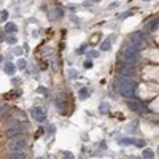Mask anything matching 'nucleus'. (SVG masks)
Wrapping results in <instances>:
<instances>
[{
  "label": "nucleus",
  "instance_id": "21",
  "mask_svg": "<svg viewBox=\"0 0 159 159\" xmlns=\"http://www.w3.org/2000/svg\"><path fill=\"white\" fill-rule=\"evenodd\" d=\"M97 56H99V53H97V51H87V57H89V59H91V57L94 59V57H97Z\"/></svg>",
  "mask_w": 159,
  "mask_h": 159
},
{
  "label": "nucleus",
  "instance_id": "2",
  "mask_svg": "<svg viewBox=\"0 0 159 159\" xmlns=\"http://www.w3.org/2000/svg\"><path fill=\"white\" fill-rule=\"evenodd\" d=\"M119 59L123 60L124 64H131V65H134V64L137 62V59H138V49L127 42L126 45L123 46V49L119 51Z\"/></svg>",
  "mask_w": 159,
  "mask_h": 159
},
{
  "label": "nucleus",
  "instance_id": "4",
  "mask_svg": "<svg viewBox=\"0 0 159 159\" xmlns=\"http://www.w3.org/2000/svg\"><path fill=\"white\" fill-rule=\"evenodd\" d=\"M129 43L132 46H135L137 49H140L142 46L145 45V35L142 32H135V33H132V35L129 37Z\"/></svg>",
  "mask_w": 159,
  "mask_h": 159
},
{
  "label": "nucleus",
  "instance_id": "18",
  "mask_svg": "<svg viewBox=\"0 0 159 159\" xmlns=\"http://www.w3.org/2000/svg\"><path fill=\"white\" fill-rule=\"evenodd\" d=\"M10 158H18V159H22V158H26V154L22 153V151H13V153L10 154Z\"/></svg>",
  "mask_w": 159,
  "mask_h": 159
},
{
  "label": "nucleus",
  "instance_id": "22",
  "mask_svg": "<svg viewBox=\"0 0 159 159\" xmlns=\"http://www.w3.org/2000/svg\"><path fill=\"white\" fill-rule=\"evenodd\" d=\"M6 42H8V43H10V45H15V43H16V42H18V40H16V38H15V37H8V38H6Z\"/></svg>",
  "mask_w": 159,
  "mask_h": 159
},
{
  "label": "nucleus",
  "instance_id": "8",
  "mask_svg": "<svg viewBox=\"0 0 159 159\" xmlns=\"http://www.w3.org/2000/svg\"><path fill=\"white\" fill-rule=\"evenodd\" d=\"M18 134H21V126H19V124L11 126L8 131H6V135H8V137H15V135H18Z\"/></svg>",
  "mask_w": 159,
  "mask_h": 159
},
{
  "label": "nucleus",
  "instance_id": "12",
  "mask_svg": "<svg viewBox=\"0 0 159 159\" xmlns=\"http://www.w3.org/2000/svg\"><path fill=\"white\" fill-rule=\"evenodd\" d=\"M16 30H18V27H16V24H13V22H8V24L5 26L6 33H16Z\"/></svg>",
  "mask_w": 159,
  "mask_h": 159
},
{
  "label": "nucleus",
  "instance_id": "19",
  "mask_svg": "<svg viewBox=\"0 0 159 159\" xmlns=\"http://www.w3.org/2000/svg\"><path fill=\"white\" fill-rule=\"evenodd\" d=\"M26 65H27V62H26L24 59H19V60H18V69L24 70V69H26Z\"/></svg>",
  "mask_w": 159,
  "mask_h": 159
},
{
  "label": "nucleus",
  "instance_id": "10",
  "mask_svg": "<svg viewBox=\"0 0 159 159\" xmlns=\"http://www.w3.org/2000/svg\"><path fill=\"white\" fill-rule=\"evenodd\" d=\"M49 15H51V19H60L64 16V11L60 8H54L51 13H49Z\"/></svg>",
  "mask_w": 159,
  "mask_h": 159
},
{
  "label": "nucleus",
  "instance_id": "28",
  "mask_svg": "<svg viewBox=\"0 0 159 159\" xmlns=\"http://www.w3.org/2000/svg\"><path fill=\"white\" fill-rule=\"evenodd\" d=\"M158 153H159V148H158Z\"/></svg>",
  "mask_w": 159,
  "mask_h": 159
},
{
  "label": "nucleus",
  "instance_id": "11",
  "mask_svg": "<svg viewBox=\"0 0 159 159\" xmlns=\"http://www.w3.org/2000/svg\"><path fill=\"white\" fill-rule=\"evenodd\" d=\"M158 27V19H151L145 24V30H154Z\"/></svg>",
  "mask_w": 159,
  "mask_h": 159
},
{
  "label": "nucleus",
  "instance_id": "17",
  "mask_svg": "<svg viewBox=\"0 0 159 159\" xmlns=\"http://www.w3.org/2000/svg\"><path fill=\"white\" fill-rule=\"evenodd\" d=\"M110 48H111L110 40H105V42H102V45H100V49H102V51H108Z\"/></svg>",
  "mask_w": 159,
  "mask_h": 159
},
{
  "label": "nucleus",
  "instance_id": "14",
  "mask_svg": "<svg viewBox=\"0 0 159 159\" xmlns=\"http://www.w3.org/2000/svg\"><path fill=\"white\" fill-rule=\"evenodd\" d=\"M119 142L123 145H135L137 143V138H121Z\"/></svg>",
  "mask_w": 159,
  "mask_h": 159
},
{
  "label": "nucleus",
  "instance_id": "24",
  "mask_svg": "<svg viewBox=\"0 0 159 159\" xmlns=\"http://www.w3.org/2000/svg\"><path fill=\"white\" fill-rule=\"evenodd\" d=\"M84 69H92V62H91V60H86V62H84Z\"/></svg>",
  "mask_w": 159,
  "mask_h": 159
},
{
  "label": "nucleus",
  "instance_id": "9",
  "mask_svg": "<svg viewBox=\"0 0 159 159\" xmlns=\"http://www.w3.org/2000/svg\"><path fill=\"white\" fill-rule=\"evenodd\" d=\"M3 72H5L6 75H13V73L16 72V65L11 62H6L5 65H3Z\"/></svg>",
  "mask_w": 159,
  "mask_h": 159
},
{
  "label": "nucleus",
  "instance_id": "7",
  "mask_svg": "<svg viewBox=\"0 0 159 159\" xmlns=\"http://www.w3.org/2000/svg\"><path fill=\"white\" fill-rule=\"evenodd\" d=\"M119 75H127V76H132V73H134V69L131 67V64H126V65H123L119 69Z\"/></svg>",
  "mask_w": 159,
  "mask_h": 159
},
{
  "label": "nucleus",
  "instance_id": "5",
  "mask_svg": "<svg viewBox=\"0 0 159 159\" xmlns=\"http://www.w3.org/2000/svg\"><path fill=\"white\" fill-rule=\"evenodd\" d=\"M127 107H129L132 111H137V113H147V111H148V108L143 107L138 100H135L134 97H131V99L127 100Z\"/></svg>",
  "mask_w": 159,
  "mask_h": 159
},
{
  "label": "nucleus",
  "instance_id": "27",
  "mask_svg": "<svg viewBox=\"0 0 159 159\" xmlns=\"http://www.w3.org/2000/svg\"><path fill=\"white\" fill-rule=\"evenodd\" d=\"M64 156L69 158V159H72V158H73V154H72V153H64Z\"/></svg>",
  "mask_w": 159,
  "mask_h": 159
},
{
  "label": "nucleus",
  "instance_id": "25",
  "mask_svg": "<svg viewBox=\"0 0 159 159\" xmlns=\"http://www.w3.org/2000/svg\"><path fill=\"white\" fill-rule=\"evenodd\" d=\"M6 110H8V108H6V105H2V108H0V113H2V116L6 113Z\"/></svg>",
  "mask_w": 159,
  "mask_h": 159
},
{
  "label": "nucleus",
  "instance_id": "3",
  "mask_svg": "<svg viewBox=\"0 0 159 159\" xmlns=\"http://www.w3.org/2000/svg\"><path fill=\"white\" fill-rule=\"evenodd\" d=\"M10 148L13 151H22L27 147V137L22 134H18L15 137H10Z\"/></svg>",
  "mask_w": 159,
  "mask_h": 159
},
{
  "label": "nucleus",
  "instance_id": "23",
  "mask_svg": "<svg viewBox=\"0 0 159 159\" xmlns=\"http://www.w3.org/2000/svg\"><path fill=\"white\" fill-rule=\"evenodd\" d=\"M129 16H132V13L126 11V13H123V15H121V19H126V18H129Z\"/></svg>",
  "mask_w": 159,
  "mask_h": 159
},
{
  "label": "nucleus",
  "instance_id": "6",
  "mask_svg": "<svg viewBox=\"0 0 159 159\" xmlns=\"http://www.w3.org/2000/svg\"><path fill=\"white\" fill-rule=\"evenodd\" d=\"M30 115H32V118L35 121H38V123H43V121L46 119V113L42 107H33L32 110H30Z\"/></svg>",
  "mask_w": 159,
  "mask_h": 159
},
{
  "label": "nucleus",
  "instance_id": "26",
  "mask_svg": "<svg viewBox=\"0 0 159 159\" xmlns=\"http://www.w3.org/2000/svg\"><path fill=\"white\" fill-rule=\"evenodd\" d=\"M11 83H13V84H21V78H13Z\"/></svg>",
  "mask_w": 159,
  "mask_h": 159
},
{
  "label": "nucleus",
  "instance_id": "15",
  "mask_svg": "<svg viewBox=\"0 0 159 159\" xmlns=\"http://www.w3.org/2000/svg\"><path fill=\"white\" fill-rule=\"evenodd\" d=\"M143 158H147V159H151V158H154V151H153V150H150V148H147V150H143Z\"/></svg>",
  "mask_w": 159,
  "mask_h": 159
},
{
  "label": "nucleus",
  "instance_id": "13",
  "mask_svg": "<svg viewBox=\"0 0 159 159\" xmlns=\"http://www.w3.org/2000/svg\"><path fill=\"white\" fill-rule=\"evenodd\" d=\"M78 97H80V100H86L87 97H89V92H87V89H86V87H81V89H80Z\"/></svg>",
  "mask_w": 159,
  "mask_h": 159
},
{
  "label": "nucleus",
  "instance_id": "16",
  "mask_svg": "<svg viewBox=\"0 0 159 159\" xmlns=\"http://www.w3.org/2000/svg\"><path fill=\"white\" fill-rule=\"evenodd\" d=\"M108 110H110V105H108V103L107 102H102V103H100V107H99V111H100V113H107V111Z\"/></svg>",
  "mask_w": 159,
  "mask_h": 159
},
{
  "label": "nucleus",
  "instance_id": "20",
  "mask_svg": "<svg viewBox=\"0 0 159 159\" xmlns=\"http://www.w3.org/2000/svg\"><path fill=\"white\" fill-rule=\"evenodd\" d=\"M0 19H2V21H6V19H8V11H6V10H2V13H0Z\"/></svg>",
  "mask_w": 159,
  "mask_h": 159
},
{
  "label": "nucleus",
  "instance_id": "1",
  "mask_svg": "<svg viewBox=\"0 0 159 159\" xmlns=\"http://www.w3.org/2000/svg\"><path fill=\"white\" fill-rule=\"evenodd\" d=\"M118 87H119V92L123 97L126 99H131L134 97L135 89H137V83L132 76H127V75H119V80H118Z\"/></svg>",
  "mask_w": 159,
  "mask_h": 159
}]
</instances>
